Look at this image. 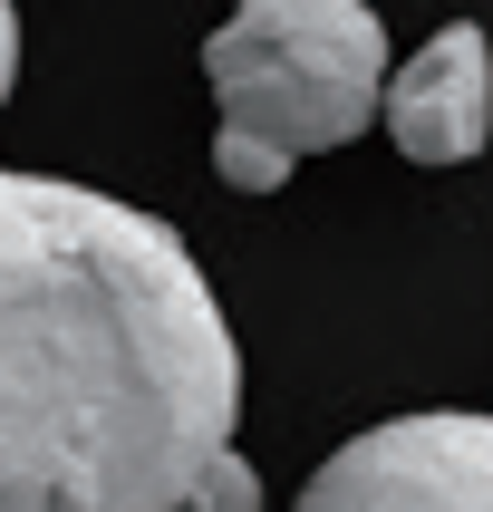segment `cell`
Returning a JSON list of instances; mask_svg holds the SVG:
<instances>
[{
	"instance_id": "6da1fadb",
	"label": "cell",
	"mask_w": 493,
	"mask_h": 512,
	"mask_svg": "<svg viewBox=\"0 0 493 512\" xmlns=\"http://www.w3.org/2000/svg\"><path fill=\"white\" fill-rule=\"evenodd\" d=\"M232 416L242 348L184 232L0 174V512H165Z\"/></svg>"
},
{
	"instance_id": "7a4b0ae2",
	"label": "cell",
	"mask_w": 493,
	"mask_h": 512,
	"mask_svg": "<svg viewBox=\"0 0 493 512\" xmlns=\"http://www.w3.org/2000/svg\"><path fill=\"white\" fill-rule=\"evenodd\" d=\"M387 29L368 0H242L203 39V87L223 126H252L281 155H339L377 126Z\"/></svg>"
},
{
	"instance_id": "3957f363",
	"label": "cell",
	"mask_w": 493,
	"mask_h": 512,
	"mask_svg": "<svg viewBox=\"0 0 493 512\" xmlns=\"http://www.w3.org/2000/svg\"><path fill=\"white\" fill-rule=\"evenodd\" d=\"M310 503L358 512H484L493 503V426L484 416H397L310 474Z\"/></svg>"
},
{
	"instance_id": "277c9868",
	"label": "cell",
	"mask_w": 493,
	"mask_h": 512,
	"mask_svg": "<svg viewBox=\"0 0 493 512\" xmlns=\"http://www.w3.org/2000/svg\"><path fill=\"white\" fill-rule=\"evenodd\" d=\"M377 116L397 136L406 165H474L493 136V58H484V29L455 20L435 29L426 49L377 78Z\"/></svg>"
},
{
	"instance_id": "5b68a950",
	"label": "cell",
	"mask_w": 493,
	"mask_h": 512,
	"mask_svg": "<svg viewBox=\"0 0 493 512\" xmlns=\"http://www.w3.org/2000/svg\"><path fill=\"white\" fill-rule=\"evenodd\" d=\"M290 165H300V155H281V145L252 136V126H223V136H213V174H223L232 194H281Z\"/></svg>"
},
{
	"instance_id": "8992f818",
	"label": "cell",
	"mask_w": 493,
	"mask_h": 512,
	"mask_svg": "<svg viewBox=\"0 0 493 512\" xmlns=\"http://www.w3.org/2000/svg\"><path fill=\"white\" fill-rule=\"evenodd\" d=\"M184 503H213V512H252L261 503V474L232 445H203L194 455V474H184Z\"/></svg>"
},
{
	"instance_id": "52a82bcc",
	"label": "cell",
	"mask_w": 493,
	"mask_h": 512,
	"mask_svg": "<svg viewBox=\"0 0 493 512\" xmlns=\"http://www.w3.org/2000/svg\"><path fill=\"white\" fill-rule=\"evenodd\" d=\"M10 78H20V10L0 0V107H10Z\"/></svg>"
}]
</instances>
